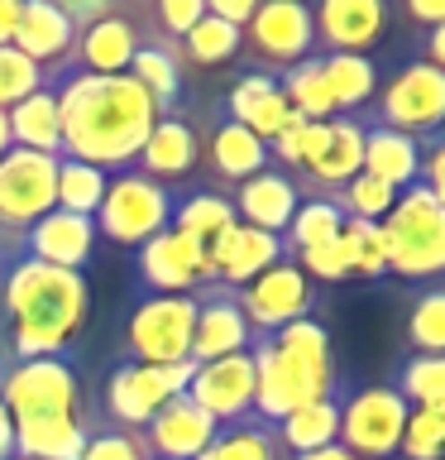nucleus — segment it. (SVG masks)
Returning <instances> with one entry per match:
<instances>
[{
  "label": "nucleus",
  "instance_id": "nucleus-1",
  "mask_svg": "<svg viewBox=\"0 0 445 460\" xmlns=\"http://www.w3.org/2000/svg\"><path fill=\"white\" fill-rule=\"evenodd\" d=\"M86 316H92L86 273L0 250V365L72 355Z\"/></svg>",
  "mask_w": 445,
  "mask_h": 460
},
{
  "label": "nucleus",
  "instance_id": "nucleus-2",
  "mask_svg": "<svg viewBox=\"0 0 445 460\" xmlns=\"http://www.w3.org/2000/svg\"><path fill=\"white\" fill-rule=\"evenodd\" d=\"M57 92V115H63V158H82L92 168L125 172L139 158L144 139L158 120L149 92L135 77H48Z\"/></svg>",
  "mask_w": 445,
  "mask_h": 460
},
{
  "label": "nucleus",
  "instance_id": "nucleus-3",
  "mask_svg": "<svg viewBox=\"0 0 445 460\" xmlns=\"http://www.w3.org/2000/svg\"><path fill=\"white\" fill-rule=\"evenodd\" d=\"M388 273L407 283H445V207L422 182L402 187L393 211L379 221Z\"/></svg>",
  "mask_w": 445,
  "mask_h": 460
},
{
  "label": "nucleus",
  "instance_id": "nucleus-4",
  "mask_svg": "<svg viewBox=\"0 0 445 460\" xmlns=\"http://www.w3.org/2000/svg\"><path fill=\"white\" fill-rule=\"evenodd\" d=\"M359 120L397 129V135H407L416 144L431 139V135H441V129H445V72L422 63V58L402 63L393 77L373 92L369 106L359 111Z\"/></svg>",
  "mask_w": 445,
  "mask_h": 460
},
{
  "label": "nucleus",
  "instance_id": "nucleus-5",
  "mask_svg": "<svg viewBox=\"0 0 445 460\" xmlns=\"http://www.w3.org/2000/svg\"><path fill=\"white\" fill-rule=\"evenodd\" d=\"M192 326H196L192 293H172V297L139 293L120 331V359H129V365H187L192 359Z\"/></svg>",
  "mask_w": 445,
  "mask_h": 460
},
{
  "label": "nucleus",
  "instance_id": "nucleus-6",
  "mask_svg": "<svg viewBox=\"0 0 445 460\" xmlns=\"http://www.w3.org/2000/svg\"><path fill=\"white\" fill-rule=\"evenodd\" d=\"M172 201H178V187H163L135 168L110 172V187L96 207V235L139 250L172 226Z\"/></svg>",
  "mask_w": 445,
  "mask_h": 460
},
{
  "label": "nucleus",
  "instance_id": "nucleus-7",
  "mask_svg": "<svg viewBox=\"0 0 445 460\" xmlns=\"http://www.w3.org/2000/svg\"><path fill=\"white\" fill-rule=\"evenodd\" d=\"M192 369H196L192 359L187 365H129V359H115L106 384H100V422L120 431H139L168 398L187 394Z\"/></svg>",
  "mask_w": 445,
  "mask_h": 460
},
{
  "label": "nucleus",
  "instance_id": "nucleus-8",
  "mask_svg": "<svg viewBox=\"0 0 445 460\" xmlns=\"http://www.w3.org/2000/svg\"><path fill=\"white\" fill-rule=\"evenodd\" d=\"M407 402L393 384H359L340 398V446L354 460H397L407 431Z\"/></svg>",
  "mask_w": 445,
  "mask_h": 460
},
{
  "label": "nucleus",
  "instance_id": "nucleus-9",
  "mask_svg": "<svg viewBox=\"0 0 445 460\" xmlns=\"http://www.w3.org/2000/svg\"><path fill=\"white\" fill-rule=\"evenodd\" d=\"M0 402L14 412V422H29V417H77V412H86V398H82L72 355L0 365Z\"/></svg>",
  "mask_w": 445,
  "mask_h": 460
},
{
  "label": "nucleus",
  "instance_id": "nucleus-10",
  "mask_svg": "<svg viewBox=\"0 0 445 460\" xmlns=\"http://www.w3.org/2000/svg\"><path fill=\"white\" fill-rule=\"evenodd\" d=\"M57 207V158L14 149L0 158V250L20 244V235L39 216Z\"/></svg>",
  "mask_w": 445,
  "mask_h": 460
},
{
  "label": "nucleus",
  "instance_id": "nucleus-11",
  "mask_svg": "<svg viewBox=\"0 0 445 460\" xmlns=\"http://www.w3.org/2000/svg\"><path fill=\"white\" fill-rule=\"evenodd\" d=\"M316 53V29L307 0H258L254 20L244 24V63L287 72L292 63Z\"/></svg>",
  "mask_w": 445,
  "mask_h": 460
},
{
  "label": "nucleus",
  "instance_id": "nucleus-12",
  "mask_svg": "<svg viewBox=\"0 0 445 460\" xmlns=\"http://www.w3.org/2000/svg\"><path fill=\"white\" fill-rule=\"evenodd\" d=\"M196 120V139H201V158H206L211 178L225 187V192H235L240 182H249L254 172L273 168V154L268 144L254 135V129H244L240 120H230L221 111V101H206V106L192 111Z\"/></svg>",
  "mask_w": 445,
  "mask_h": 460
},
{
  "label": "nucleus",
  "instance_id": "nucleus-13",
  "mask_svg": "<svg viewBox=\"0 0 445 460\" xmlns=\"http://www.w3.org/2000/svg\"><path fill=\"white\" fill-rule=\"evenodd\" d=\"M235 293H240V307H244V316H249L254 336H273V331H283L287 322L311 316L316 307H321V288H316L292 259L264 269L254 283L235 288Z\"/></svg>",
  "mask_w": 445,
  "mask_h": 460
},
{
  "label": "nucleus",
  "instance_id": "nucleus-14",
  "mask_svg": "<svg viewBox=\"0 0 445 460\" xmlns=\"http://www.w3.org/2000/svg\"><path fill=\"white\" fill-rule=\"evenodd\" d=\"M139 293L149 297H172V293H196L201 283H215L211 273V254L206 244L178 235V230H163L149 244H139Z\"/></svg>",
  "mask_w": 445,
  "mask_h": 460
},
{
  "label": "nucleus",
  "instance_id": "nucleus-15",
  "mask_svg": "<svg viewBox=\"0 0 445 460\" xmlns=\"http://www.w3.org/2000/svg\"><path fill=\"white\" fill-rule=\"evenodd\" d=\"M144 43V5H115L100 14L96 24H86L77 34L67 72H86V77H125Z\"/></svg>",
  "mask_w": 445,
  "mask_h": 460
},
{
  "label": "nucleus",
  "instance_id": "nucleus-16",
  "mask_svg": "<svg viewBox=\"0 0 445 460\" xmlns=\"http://www.w3.org/2000/svg\"><path fill=\"white\" fill-rule=\"evenodd\" d=\"M196 326H192V365H211L225 355H244L254 345V326L240 307V293L225 283H201L196 293Z\"/></svg>",
  "mask_w": 445,
  "mask_h": 460
},
{
  "label": "nucleus",
  "instance_id": "nucleus-17",
  "mask_svg": "<svg viewBox=\"0 0 445 460\" xmlns=\"http://www.w3.org/2000/svg\"><path fill=\"white\" fill-rule=\"evenodd\" d=\"M221 111L230 120H240L244 129H254L264 144H273L287 125H292V106H287V96L278 86V72L254 67V63H240L230 92L221 96Z\"/></svg>",
  "mask_w": 445,
  "mask_h": 460
},
{
  "label": "nucleus",
  "instance_id": "nucleus-18",
  "mask_svg": "<svg viewBox=\"0 0 445 460\" xmlns=\"http://www.w3.org/2000/svg\"><path fill=\"white\" fill-rule=\"evenodd\" d=\"M196 164H201V139H196L192 111H187V101H182V111L153 120L149 139H144V149L129 168L144 172V178H153V182H163V187H178L196 172Z\"/></svg>",
  "mask_w": 445,
  "mask_h": 460
},
{
  "label": "nucleus",
  "instance_id": "nucleus-19",
  "mask_svg": "<svg viewBox=\"0 0 445 460\" xmlns=\"http://www.w3.org/2000/svg\"><path fill=\"white\" fill-rule=\"evenodd\" d=\"M10 43L24 58H34L43 77H67L72 49H77V24L57 0H20V20H14Z\"/></svg>",
  "mask_w": 445,
  "mask_h": 460
},
{
  "label": "nucleus",
  "instance_id": "nucleus-20",
  "mask_svg": "<svg viewBox=\"0 0 445 460\" xmlns=\"http://www.w3.org/2000/svg\"><path fill=\"white\" fill-rule=\"evenodd\" d=\"M187 398H192L215 427L249 417L254 412V359H249V350L211 359V365H196L192 384H187Z\"/></svg>",
  "mask_w": 445,
  "mask_h": 460
},
{
  "label": "nucleus",
  "instance_id": "nucleus-21",
  "mask_svg": "<svg viewBox=\"0 0 445 460\" xmlns=\"http://www.w3.org/2000/svg\"><path fill=\"white\" fill-rule=\"evenodd\" d=\"M96 221L92 216H72V211H48L39 216L34 226L20 235L14 250L39 259V264H53V269H67V273H86V264L96 259Z\"/></svg>",
  "mask_w": 445,
  "mask_h": 460
},
{
  "label": "nucleus",
  "instance_id": "nucleus-22",
  "mask_svg": "<svg viewBox=\"0 0 445 460\" xmlns=\"http://www.w3.org/2000/svg\"><path fill=\"white\" fill-rule=\"evenodd\" d=\"M311 29H316V53L369 58V49L388 29V5L383 0H321V5H311Z\"/></svg>",
  "mask_w": 445,
  "mask_h": 460
},
{
  "label": "nucleus",
  "instance_id": "nucleus-23",
  "mask_svg": "<svg viewBox=\"0 0 445 460\" xmlns=\"http://www.w3.org/2000/svg\"><path fill=\"white\" fill-rule=\"evenodd\" d=\"M211 437H215V422L187 394L168 398L139 427V446L149 451V460H196L211 446Z\"/></svg>",
  "mask_w": 445,
  "mask_h": 460
},
{
  "label": "nucleus",
  "instance_id": "nucleus-24",
  "mask_svg": "<svg viewBox=\"0 0 445 460\" xmlns=\"http://www.w3.org/2000/svg\"><path fill=\"white\" fill-rule=\"evenodd\" d=\"M206 254H211L215 283H225V288H244V283H254L264 269L292 259V254H287V244H283V235H268V230H254L244 221L221 230V235L206 244Z\"/></svg>",
  "mask_w": 445,
  "mask_h": 460
},
{
  "label": "nucleus",
  "instance_id": "nucleus-25",
  "mask_svg": "<svg viewBox=\"0 0 445 460\" xmlns=\"http://www.w3.org/2000/svg\"><path fill=\"white\" fill-rule=\"evenodd\" d=\"M273 345L292 359L297 374L307 379L321 398H336L345 394V374L336 365V345H330V326L321 312L311 316H297V322H287L283 331H273Z\"/></svg>",
  "mask_w": 445,
  "mask_h": 460
},
{
  "label": "nucleus",
  "instance_id": "nucleus-26",
  "mask_svg": "<svg viewBox=\"0 0 445 460\" xmlns=\"http://www.w3.org/2000/svg\"><path fill=\"white\" fill-rule=\"evenodd\" d=\"M354 172H364V120L336 115L326 125V149L311 164V172L297 178V192L301 197H336Z\"/></svg>",
  "mask_w": 445,
  "mask_h": 460
},
{
  "label": "nucleus",
  "instance_id": "nucleus-27",
  "mask_svg": "<svg viewBox=\"0 0 445 460\" xmlns=\"http://www.w3.org/2000/svg\"><path fill=\"white\" fill-rule=\"evenodd\" d=\"M230 201H235V221L254 226V230H268V235H283L287 221H292V211L301 207V192H297L292 172H283L273 164L264 172H254L249 182H240L235 192H230Z\"/></svg>",
  "mask_w": 445,
  "mask_h": 460
},
{
  "label": "nucleus",
  "instance_id": "nucleus-28",
  "mask_svg": "<svg viewBox=\"0 0 445 460\" xmlns=\"http://www.w3.org/2000/svg\"><path fill=\"white\" fill-rule=\"evenodd\" d=\"M125 77H135L144 92H149L153 111L158 115H172L182 111V86H187V72H182V58L172 43L158 39V29L149 24V5H144V43L135 53V63H129Z\"/></svg>",
  "mask_w": 445,
  "mask_h": 460
},
{
  "label": "nucleus",
  "instance_id": "nucleus-29",
  "mask_svg": "<svg viewBox=\"0 0 445 460\" xmlns=\"http://www.w3.org/2000/svg\"><path fill=\"white\" fill-rule=\"evenodd\" d=\"M5 115H10V144L14 149H34V154H48V158H63V115H57V92L48 82Z\"/></svg>",
  "mask_w": 445,
  "mask_h": 460
},
{
  "label": "nucleus",
  "instance_id": "nucleus-30",
  "mask_svg": "<svg viewBox=\"0 0 445 460\" xmlns=\"http://www.w3.org/2000/svg\"><path fill=\"white\" fill-rule=\"evenodd\" d=\"M364 172H373L379 182H388L393 192H402V187H412L416 178H422V144L397 135V129L364 125Z\"/></svg>",
  "mask_w": 445,
  "mask_h": 460
},
{
  "label": "nucleus",
  "instance_id": "nucleus-31",
  "mask_svg": "<svg viewBox=\"0 0 445 460\" xmlns=\"http://www.w3.org/2000/svg\"><path fill=\"white\" fill-rule=\"evenodd\" d=\"M230 226H235V201H230L225 187H178L168 230H178V235L196 240V244H211Z\"/></svg>",
  "mask_w": 445,
  "mask_h": 460
},
{
  "label": "nucleus",
  "instance_id": "nucleus-32",
  "mask_svg": "<svg viewBox=\"0 0 445 460\" xmlns=\"http://www.w3.org/2000/svg\"><path fill=\"white\" fill-rule=\"evenodd\" d=\"M14 446H20V456H29V460H82V451H86V412L14 422Z\"/></svg>",
  "mask_w": 445,
  "mask_h": 460
},
{
  "label": "nucleus",
  "instance_id": "nucleus-33",
  "mask_svg": "<svg viewBox=\"0 0 445 460\" xmlns=\"http://www.w3.org/2000/svg\"><path fill=\"white\" fill-rule=\"evenodd\" d=\"M340 398L345 394L307 402V408L287 412L283 422H273L283 456H307V451H321V446H336L340 441Z\"/></svg>",
  "mask_w": 445,
  "mask_h": 460
},
{
  "label": "nucleus",
  "instance_id": "nucleus-34",
  "mask_svg": "<svg viewBox=\"0 0 445 460\" xmlns=\"http://www.w3.org/2000/svg\"><path fill=\"white\" fill-rule=\"evenodd\" d=\"M196 460H287V456H283V446H278L273 422H264L258 412H249V417H240V422L215 427L211 446Z\"/></svg>",
  "mask_w": 445,
  "mask_h": 460
},
{
  "label": "nucleus",
  "instance_id": "nucleus-35",
  "mask_svg": "<svg viewBox=\"0 0 445 460\" xmlns=\"http://www.w3.org/2000/svg\"><path fill=\"white\" fill-rule=\"evenodd\" d=\"M321 72L330 86V101H336V115H359L379 92V67L373 58L359 53H321Z\"/></svg>",
  "mask_w": 445,
  "mask_h": 460
},
{
  "label": "nucleus",
  "instance_id": "nucleus-36",
  "mask_svg": "<svg viewBox=\"0 0 445 460\" xmlns=\"http://www.w3.org/2000/svg\"><path fill=\"white\" fill-rule=\"evenodd\" d=\"M402 341L407 355H445V283H426L407 297Z\"/></svg>",
  "mask_w": 445,
  "mask_h": 460
},
{
  "label": "nucleus",
  "instance_id": "nucleus-37",
  "mask_svg": "<svg viewBox=\"0 0 445 460\" xmlns=\"http://www.w3.org/2000/svg\"><path fill=\"white\" fill-rule=\"evenodd\" d=\"M278 86L287 96V106H292V115H301V120H336V101H330V86H326V72H321V53L301 58V63H292L287 72H278Z\"/></svg>",
  "mask_w": 445,
  "mask_h": 460
},
{
  "label": "nucleus",
  "instance_id": "nucleus-38",
  "mask_svg": "<svg viewBox=\"0 0 445 460\" xmlns=\"http://www.w3.org/2000/svg\"><path fill=\"white\" fill-rule=\"evenodd\" d=\"M240 53H244V34H240V29H230L225 20H215L211 10L201 14V20L192 24V34L178 43L182 72L187 67H225V63H235Z\"/></svg>",
  "mask_w": 445,
  "mask_h": 460
},
{
  "label": "nucleus",
  "instance_id": "nucleus-39",
  "mask_svg": "<svg viewBox=\"0 0 445 460\" xmlns=\"http://www.w3.org/2000/svg\"><path fill=\"white\" fill-rule=\"evenodd\" d=\"M345 216L330 197H301V207L292 211V221H287L283 230V244H287V254H307V250H321V244H330L345 230Z\"/></svg>",
  "mask_w": 445,
  "mask_h": 460
},
{
  "label": "nucleus",
  "instance_id": "nucleus-40",
  "mask_svg": "<svg viewBox=\"0 0 445 460\" xmlns=\"http://www.w3.org/2000/svg\"><path fill=\"white\" fill-rule=\"evenodd\" d=\"M388 384L407 408H445V355H402Z\"/></svg>",
  "mask_w": 445,
  "mask_h": 460
},
{
  "label": "nucleus",
  "instance_id": "nucleus-41",
  "mask_svg": "<svg viewBox=\"0 0 445 460\" xmlns=\"http://www.w3.org/2000/svg\"><path fill=\"white\" fill-rule=\"evenodd\" d=\"M110 187V172L106 168H92L82 158H57V211H72V216H92L96 221V207Z\"/></svg>",
  "mask_w": 445,
  "mask_h": 460
},
{
  "label": "nucleus",
  "instance_id": "nucleus-42",
  "mask_svg": "<svg viewBox=\"0 0 445 460\" xmlns=\"http://www.w3.org/2000/svg\"><path fill=\"white\" fill-rule=\"evenodd\" d=\"M326 125H330V120H326ZM326 125H321V120H301V115H292V125H287L283 135L268 144L273 164H278L283 172H292V178L311 172V164H316V158H321V149H326Z\"/></svg>",
  "mask_w": 445,
  "mask_h": 460
},
{
  "label": "nucleus",
  "instance_id": "nucleus-43",
  "mask_svg": "<svg viewBox=\"0 0 445 460\" xmlns=\"http://www.w3.org/2000/svg\"><path fill=\"white\" fill-rule=\"evenodd\" d=\"M330 201H336V207H340L345 216H350V221H373V226H379L383 216L393 211L397 192H393L388 182H379L373 172H354V178L345 182Z\"/></svg>",
  "mask_w": 445,
  "mask_h": 460
},
{
  "label": "nucleus",
  "instance_id": "nucleus-44",
  "mask_svg": "<svg viewBox=\"0 0 445 460\" xmlns=\"http://www.w3.org/2000/svg\"><path fill=\"white\" fill-rule=\"evenodd\" d=\"M340 244H345V259H350V279L379 283L383 273H388L383 240H379V226H373V221H345Z\"/></svg>",
  "mask_w": 445,
  "mask_h": 460
},
{
  "label": "nucleus",
  "instance_id": "nucleus-45",
  "mask_svg": "<svg viewBox=\"0 0 445 460\" xmlns=\"http://www.w3.org/2000/svg\"><path fill=\"white\" fill-rule=\"evenodd\" d=\"M397 460H445V408H412Z\"/></svg>",
  "mask_w": 445,
  "mask_h": 460
},
{
  "label": "nucleus",
  "instance_id": "nucleus-46",
  "mask_svg": "<svg viewBox=\"0 0 445 460\" xmlns=\"http://www.w3.org/2000/svg\"><path fill=\"white\" fill-rule=\"evenodd\" d=\"M43 82L48 77H43V67L34 63V58H24L14 43L0 49V111H14L24 96H34Z\"/></svg>",
  "mask_w": 445,
  "mask_h": 460
},
{
  "label": "nucleus",
  "instance_id": "nucleus-47",
  "mask_svg": "<svg viewBox=\"0 0 445 460\" xmlns=\"http://www.w3.org/2000/svg\"><path fill=\"white\" fill-rule=\"evenodd\" d=\"M82 460H149V451L139 446V431H120L110 422H92V417H86Z\"/></svg>",
  "mask_w": 445,
  "mask_h": 460
},
{
  "label": "nucleus",
  "instance_id": "nucleus-48",
  "mask_svg": "<svg viewBox=\"0 0 445 460\" xmlns=\"http://www.w3.org/2000/svg\"><path fill=\"white\" fill-rule=\"evenodd\" d=\"M201 14H206V0H153V5H149V24L158 29V39L178 49V43L192 34V24L201 20Z\"/></svg>",
  "mask_w": 445,
  "mask_h": 460
},
{
  "label": "nucleus",
  "instance_id": "nucleus-49",
  "mask_svg": "<svg viewBox=\"0 0 445 460\" xmlns=\"http://www.w3.org/2000/svg\"><path fill=\"white\" fill-rule=\"evenodd\" d=\"M416 182L445 207V129L431 135V139H422V178Z\"/></svg>",
  "mask_w": 445,
  "mask_h": 460
},
{
  "label": "nucleus",
  "instance_id": "nucleus-50",
  "mask_svg": "<svg viewBox=\"0 0 445 460\" xmlns=\"http://www.w3.org/2000/svg\"><path fill=\"white\" fill-rule=\"evenodd\" d=\"M206 10L215 14V20H225L230 29H240V34H244V24L254 20L258 0H206Z\"/></svg>",
  "mask_w": 445,
  "mask_h": 460
},
{
  "label": "nucleus",
  "instance_id": "nucleus-51",
  "mask_svg": "<svg viewBox=\"0 0 445 460\" xmlns=\"http://www.w3.org/2000/svg\"><path fill=\"white\" fill-rule=\"evenodd\" d=\"M407 20H416L422 29H436V24H445V0H407Z\"/></svg>",
  "mask_w": 445,
  "mask_h": 460
},
{
  "label": "nucleus",
  "instance_id": "nucleus-52",
  "mask_svg": "<svg viewBox=\"0 0 445 460\" xmlns=\"http://www.w3.org/2000/svg\"><path fill=\"white\" fill-rule=\"evenodd\" d=\"M422 63H431V67H441L445 72V24H436V29H426L422 34Z\"/></svg>",
  "mask_w": 445,
  "mask_h": 460
},
{
  "label": "nucleus",
  "instance_id": "nucleus-53",
  "mask_svg": "<svg viewBox=\"0 0 445 460\" xmlns=\"http://www.w3.org/2000/svg\"><path fill=\"white\" fill-rule=\"evenodd\" d=\"M20 456V446H14V412L0 402V460H14Z\"/></svg>",
  "mask_w": 445,
  "mask_h": 460
},
{
  "label": "nucleus",
  "instance_id": "nucleus-54",
  "mask_svg": "<svg viewBox=\"0 0 445 460\" xmlns=\"http://www.w3.org/2000/svg\"><path fill=\"white\" fill-rule=\"evenodd\" d=\"M14 20H20V0H0V49L10 43V34H14Z\"/></svg>",
  "mask_w": 445,
  "mask_h": 460
},
{
  "label": "nucleus",
  "instance_id": "nucleus-55",
  "mask_svg": "<svg viewBox=\"0 0 445 460\" xmlns=\"http://www.w3.org/2000/svg\"><path fill=\"white\" fill-rule=\"evenodd\" d=\"M287 460H354V456L336 441V446H321V451H307V456H287Z\"/></svg>",
  "mask_w": 445,
  "mask_h": 460
},
{
  "label": "nucleus",
  "instance_id": "nucleus-56",
  "mask_svg": "<svg viewBox=\"0 0 445 460\" xmlns=\"http://www.w3.org/2000/svg\"><path fill=\"white\" fill-rule=\"evenodd\" d=\"M5 154H10V115L0 111V158H5Z\"/></svg>",
  "mask_w": 445,
  "mask_h": 460
},
{
  "label": "nucleus",
  "instance_id": "nucleus-57",
  "mask_svg": "<svg viewBox=\"0 0 445 460\" xmlns=\"http://www.w3.org/2000/svg\"><path fill=\"white\" fill-rule=\"evenodd\" d=\"M14 460H29V456H14Z\"/></svg>",
  "mask_w": 445,
  "mask_h": 460
}]
</instances>
